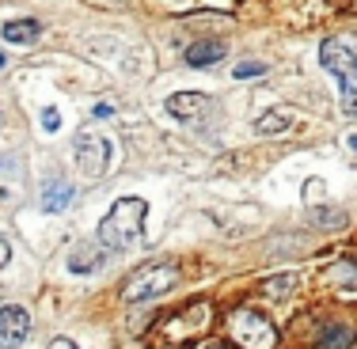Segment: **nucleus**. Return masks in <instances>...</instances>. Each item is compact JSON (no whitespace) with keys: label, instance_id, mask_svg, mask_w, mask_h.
Masks as SVG:
<instances>
[{"label":"nucleus","instance_id":"obj_6","mask_svg":"<svg viewBox=\"0 0 357 349\" xmlns=\"http://www.w3.org/2000/svg\"><path fill=\"white\" fill-rule=\"evenodd\" d=\"M31 334V315L20 304H4L0 308V349H20Z\"/></svg>","mask_w":357,"mask_h":349},{"label":"nucleus","instance_id":"obj_12","mask_svg":"<svg viewBox=\"0 0 357 349\" xmlns=\"http://www.w3.org/2000/svg\"><path fill=\"white\" fill-rule=\"evenodd\" d=\"M293 110L289 107H274V110H266V114H259L255 118V133L259 137H278V133H289L293 130Z\"/></svg>","mask_w":357,"mask_h":349},{"label":"nucleus","instance_id":"obj_7","mask_svg":"<svg viewBox=\"0 0 357 349\" xmlns=\"http://www.w3.org/2000/svg\"><path fill=\"white\" fill-rule=\"evenodd\" d=\"M164 110L172 118H178L183 125H198L202 114L209 110V99L202 95V91H175V95L164 99Z\"/></svg>","mask_w":357,"mask_h":349},{"label":"nucleus","instance_id":"obj_3","mask_svg":"<svg viewBox=\"0 0 357 349\" xmlns=\"http://www.w3.org/2000/svg\"><path fill=\"white\" fill-rule=\"evenodd\" d=\"M178 285V266L172 262H156V266H144L137 270L122 288V304H144V300H156V296L172 293Z\"/></svg>","mask_w":357,"mask_h":349},{"label":"nucleus","instance_id":"obj_5","mask_svg":"<svg viewBox=\"0 0 357 349\" xmlns=\"http://www.w3.org/2000/svg\"><path fill=\"white\" fill-rule=\"evenodd\" d=\"M232 334L243 349H274L278 342V330L270 319H262L259 311H232Z\"/></svg>","mask_w":357,"mask_h":349},{"label":"nucleus","instance_id":"obj_15","mask_svg":"<svg viewBox=\"0 0 357 349\" xmlns=\"http://www.w3.org/2000/svg\"><path fill=\"white\" fill-rule=\"evenodd\" d=\"M38 122H42V133H61L65 118H61V110H57V107H46V110H42Z\"/></svg>","mask_w":357,"mask_h":349},{"label":"nucleus","instance_id":"obj_18","mask_svg":"<svg viewBox=\"0 0 357 349\" xmlns=\"http://www.w3.org/2000/svg\"><path fill=\"white\" fill-rule=\"evenodd\" d=\"M8 258H12V247H8V240H4V235H0V270L8 266Z\"/></svg>","mask_w":357,"mask_h":349},{"label":"nucleus","instance_id":"obj_14","mask_svg":"<svg viewBox=\"0 0 357 349\" xmlns=\"http://www.w3.org/2000/svg\"><path fill=\"white\" fill-rule=\"evenodd\" d=\"M308 212L319 228H342L346 224V212L335 209V205H308Z\"/></svg>","mask_w":357,"mask_h":349},{"label":"nucleus","instance_id":"obj_4","mask_svg":"<svg viewBox=\"0 0 357 349\" xmlns=\"http://www.w3.org/2000/svg\"><path fill=\"white\" fill-rule=\"evenodd\" d=\"M73 164H76V171L88 175V178L107 175L110 164H114V144H110L107 137H99V133H91V130L76 133V141H73Z\"/></svg>","mask_w":357,"mask_h":349},{"label":"nucleus","instance_id":"obj_9","mask_svg":"<svg viewBox=\"0 0 357 349\" xmlns=\"http://www.w3.org/2000/svg\"><path fill=\"white\" fill-rule=\"evenodd\" d=\"M225 54H228L225 42H217V38H202V42H194V46H186L183 61L190 65V69H209V65L225 61Z\"/></svg>","mask_w":357,"mask_h":349},{"label":"nucleus","instance_id":"obj_2","mask_svg":"<svg viewBox=\"0 0 357 349\" xmlns=\"http://www.w3.org/2000/svg\"><path fill=\"white\" fill-rule=\"evenodd\" d=\"M319 65L338 80V107L346 118H357V46L342 38H327L319 46Z\"/></svg>","mask_w":357,"mask_h":349},{"label":"nucleus","instance_id":"obj_13","mask_svg":"<svg viewBox=\"0 0 357 349\" xmlns=\"http://www.w3.org/2000/svg\"><path fill=\"white\" fill-rule=\"evenodd\" d=\"M357 338V330L350 323H327L319 327V349H350Z\"/></svg>","mask_w":357,"mask_h":349},{"label":"nucleus","instance_id":"obj_17","mask_svg":"<svg viewBox=\"0 0 357 349\" xmlns=\"http://www.w3.org/2000/svg\"><path fill=\"white\" fill-rule=\"evenodd\" d=\"M293 285H296V274H278L274 281H266V293H270V296H282V293H289Z\"/></svg>","mask_w":357,"mask_h":349},{"label":"nucleus","instance_id":"obj_16","mask_svg":"<svg viewBox=\"0 0 357 349\" xmlns=\"http://www.w3.org/2000/svg\"><path fill=\"white\" fill-rule=\"evenodd\" d=\"M236 80H255V76H266V65L262 61H248V65H236L232 69Z\"/></svg>","mask_w":357,"mask_h":349},{"label":"nucleus","instance_id":"obj_19","mask_svg":"<svg viewBox=\"0 0 357 349\" xmlns=\"http://www.w3.org/2000/svg\"><path fill=\"white\" fill-rule=\"evenodd\" d=\"M50 349H80L73 342V338H54V342H50Z\"/></svg>","mask_w":357,"mask_h":349},{"label":"nucleus","instance_id":"obj_11","mask_svg":"<svg viewBox=\"0 0 357 349\" xmlns=\"http://www.w3.org/2000/svg\"><path fill=\"white\" fill-rule=\"evenodd\" d=\"M0 35H4L8 46H35L42 38V23L38 20H8L0 27Z\"/></svg>","mask_w":357,"mask_h":349},{"label":"nucleus","instance_id":"obj_20","mask_svg":"<svg viewBox=\"0 0 357 349\" xmlns=\"http://www.w3.org/2000/svg\"><path fill=\"white\" fill-rule=\"evenodd\" d=\"M4 69H8V54L0 49V72H4Z\"/></svg>","mask_w":357,"mask_h":349},{"label":"nucleus","instance_id":"obj_10","mask_svg":"<svg viewBox=\"0 0 357 349\" xmlns=\"http://www.w3.org/2000/svg\"><path fill=\"white\" fill-rule=\"evenodd\" d=\"M65 266H69V274H76V277L96 274V270L103 266V247H96V243H76L73 251H69V258H65Z\"/></svg>","mask_w":357,"mask_h":349},{"label":"nucleus","instance_id":"obj_1","mask_svg":"<svg viewBox=\"0 0 357 349\" xmlns=\"http://www.w3.org/2000/svg\"><path fill=\"white\" fill-rule=\"evenodd\" d=\"M144 220H149V201L144 198H118L99 220V247L114 254L137 251L144 243Z\"/></svg>","mask_w":357,"mask_h":349},{"label":"nucleus","instance_id":"obj_8","mask_svg":"<svg viewBox=\"0 0 357 349\" xmlns=\"http://www.w3.org/2000/svg\"><path fill=\"white\" fill-rule=\"evenodd\" d=\"M73 194L76 190L65 178H46V183H42V194H38V209L46 212V217H61V212L73 205Z\"/></svg>","mask_w":357,"mask_h":349},{"label":"nucleus","instance_id":"obj_21","mask_svg":"<svg viewBox=\"0 0 357 349\" xmlns=\"http://www.w3.org/2000/svg\"><path fill=\"white\" fill-rule=\"evenodd\" d=\"M206 349H220V346H206Z\"/></svg>","mask_w":357,"mask_h":349}]
</instances>
